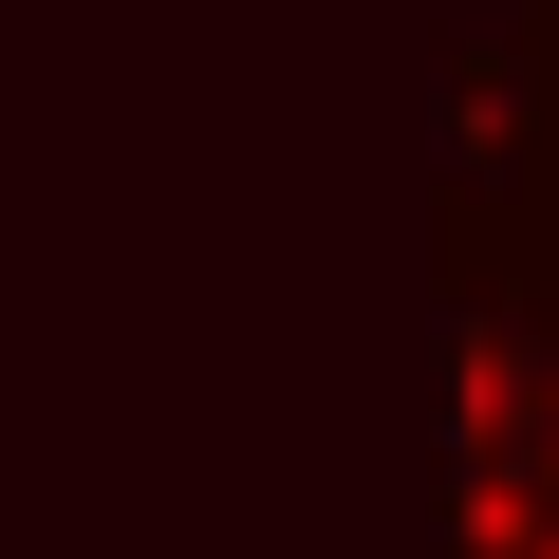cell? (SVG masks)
I'll return each instance as SVG.
<instances>
[{
	"label": "cell",
	"instance_id": "3957f363",
	"mask_svg": "<svg viewBox=\"0 0 559 559\" xmlns=\"http://www.w3.org/2000/svg\"><path fill=\"white\" fill-rule=\"evenodd\" d=\"M503 559H559V522H540V540H503Z\"/></svg>",
	"mask_w": 559,
	"mask_h": 559
},
{
	"label": "cell",
	"instance_id": "6da1fadb",
	"mask_svg": "<svg viewBox=\"0 0 559 559\" xmlns=\"http://www.w3.org/2000/svg\"><path fill=\"white\" fill-rule=\"evenodd\" d=\"M429 242H448V299L559 280V0L466 20L429 57Z\"/></svg>",
	"mask_w": 559,
	"mask_h": 559
},
{
	"label": "cell",
	"instance_id": "7a4b0ae2",
	"mask_svg": "<svg viewBox=\"0 0 559 559\" xmlns=\"http://www.w3.org/2000/svg\"><path fill=\"white\" fill-rule=\"evenodd\" d=\"M559 522V280L448 299V559Z\"/></svg>",
	"mask_w": 559,
	"mask_h": 559
}]
</instances>
